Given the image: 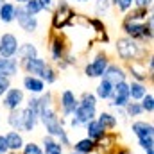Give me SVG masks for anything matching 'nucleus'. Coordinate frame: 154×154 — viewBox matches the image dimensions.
Segmentation results:
<instances>
[{"instance_id": "1", "label": "nucleus", "mask_w": 154, "mask_h": 154, "mask_svg": "<svg viewBox=\"0 0 154 154\" xmlns=\"http://www.w3.org/2000/svg\"><path fill=\"white\" fill-rule=\"evenodd\" d=\"M39 120L43 122V125H45V129H47V134H50V136H57L61 142V145L65 147V145H70V138H68V134H66V131H65V127H63V122L59 120V116L56 113V109L50 106V108H45V109H39Z\"/></svg>"}, {"instance_id": "2", "label": "nucleus", "mask_w": 154, "mask_h": 154, "mask_svg": "<svg viewBox=\"0 0 154 154\" xmlns=\"http://www.w3.org/2000/svg\"><path fill=\"white\" fill-rule=\"evenodd\" d=\"M122 29L125 31L127 38L131 39H152V16L149 14V22L147 23H140V22H124Z\"/></svg>"}, {"instance_id": "3", "label": "nucleus", "mask_w": 154, "mask_h": 154, "mask_svg": "<svg viewBox=\"0 0 154 154\" xmlns=\"http://www.w3.org/2000/svg\"><path fill=\"white\" fill-rule=\"evenodd\" d=\"M116 52L122 59L131 61V59H138V56L142 54L140 45L131 38H120L116 39Z\"/></svg>"}, {"instance_id": "4", "label": "nucleus", "mask_w": 154, "mask_h": 154, "mask_svg": "<svg viewBox=\"0 0 154 154\" xmlns=\"http://www.w3.org/2000/svg\"><path fill=\"white\" fill-rule=\"evenodd\" d=\"M74 16H75V14H74V11L70 9L68 2H66V0H61V2L57 4V11L54 13V18H52L54 29H65V27L72 22Z\"/></svg>"}, {"instance_id": "5", "label": "nucleus", "mask_w": 154, "mask_h": 154, "mask_svg": "<svg viewBox=\"0 0 154 154\" xmlns=\"http://www.w3.org/2000/svg\"><path fill=\"white\" fill-rule=\"evenodd\" d=\"M108 65H109L108 56L100 52V54L95 56V59H93L91 63H88V65L84 66V74H86V77H90V79L102 77L104 72H106V68H108Z\"/></svg>"}, {"instance_id": "6", "label": "nucleus", "mask_w": 154, "mask_h": 154, "mask_svg": "<svg viewBox=\"0 0 154 154\" xmlns=\"http://www.w3.org/2000/svg\"><path fill=\"white\" fill-rule=\"evenodd\" d=\"M14 20L25 32H36L38 31V18L25 13L23 5H14Z\"/></svg>"}, {"instance_id": "7", "label": "nucleus", "mask_w": 154, "mask_h": 154, "mask_svg": "<svg viewBox=\"0 0 154 154\" xmlns=\"http://www.w3.org/2000/svg\"><path fill=\"white\" fill-rule=\"evenodd\" d=\"M97 116V108H91V106H84V104H79L77 109L72 115L70 120V125L72 127H79V125H86L90 120H93Z\"/></svg>"}, {"instance_id": "8", "label": "nucleus", "mask_w": 154, "mask_h": 154, "mask_svg": "<svg viewBox=\"0 0 154 154\" xmlns=\"http://www.w3.org/2000/svg\"><path fill=\"white\" fill-rule=\"evenodd\" d=\"M127 102H131V99H129V84L127 82H118V84H115L109 106H113V108H125Z\"/></svg>"}, {"instance_id": "9", "label": "nucleus", "mask_w": 154, "mask_h": 154, "mask_svg": "<svg viewBox=\"0 0 154 154\" xmlns=\"http://www.w3.org/2000/svg\"><path fill=\"white\" fill-rule=\"evenodd\" d=\"M18 50V38L11 32L0 36V57H14Z\"/></svg>"}, {"instance_id": "10", "label": "nucleus", "mask_w": 154, "mask_h": 154, "mask_svg": "<svg viewBox=\"0 0 154 154\" xmlns=\"http://www.w3.org/2000/svg\"><path fill=\"white\" fill-rule=\"evenodd\" d=\"M23 99H25V95H23V90H22V88H9V90L5 91L4 99H2V106L7 108L9 111H11V109H18V108L22 106Z\"/></svg>"}, {"instance_id": "11", "label": "nucleus", "mask_w": 154, "mask_h": 154, "mask_svg": "<svg viewBox=\"0 0 154 154\" xmlns=\"http://www.w3.org/2000/svg\"><path fill=\"white\" fill-rule=\"evenodd\" d=\"M59 106H61V111H63V115H65V116H72V115H74V111L77 109V106H79V99L74 95V91H70V90H65V91L61 93Z\"/></svg>"}, {"instance_id": "12", "label": "nucleus", "mask_w": 154, "mask_h": 154, "mask_svg": "<svg viewBox=\"0 0 154 154\" xmlns=\"http://www.w3.org/2000/svg\"><path fill=\"white\" fill-rule=\"evenodd\" d=\"M131 131H133V134H134L138 140L154 138V127H152V124H151V122H145V120H136V122H133Z\"/></svg>"}, {"instance_id": "13", "label": "nucleus", "mask_w": 154, "mask_h": 154, "mask_svg": "<svg viewBox=\"0 0 154 154\" xmlns=\"http://www.w3.org/2000/svg\"><path fill=\"white\" fill-rule=\"evenodd\" d=\"M125 77H127V74H125V70L122 66H118V65H108L104 75L100 77V79H106V81H109L115 86L118 82H125Z\"/></svg>"}, {"instance_id": "14", "label": "nucleus", "mask_w": 154, "mask_h": 154, "mask_svg": "<svg viewBox=\"0 0 154 154\" xmlns=\"http://www.w3.org/2000/svg\"><path fill=\"white\" fill-rule=\"evenodd\" d=\"M39 116H38V111L31 109V108H23L22 109V131L25 133H32L36 124H38Z\"/></svg>"}, {"instance_id": "15", "label": "nucleus", "mask_w": 154, "mask_h": 154, "mask_svg": "<svg viewBox=\"0 0 154 154\" xmlns=\"http://www.w3.org/2000/svg\"><path fill=\"white\" fill-rule=\"evenodd\" d=\"M86 133H88L86 138H90L93 142H102L106 138V129L97 122V118H93V120H90L86 124Z\"/></svg>"}, {"instance_id": "16", "label": "nucleus", "mask_w": 154, "mask_h": 154, "mask_svg": "<svg viewBox=\"0 0 154 154\" xmlns=\"http://www.w3.org/2000/svg\"><path fill=\"white\" fill-rule=\"evenodd\" d=\"M22 66L25 68V72H27L29 75H34V77H38V79H39L41 72H43V68L47 66V61H45V59H41V57H32V59L23 61V63H22Z\"/></svg>"}, {"instance_id": "17", "label": "nucleus", "mask_w": 154, "mask_h": 154, "mask_svg": "<svg viewBox=\"0 0 154 154\" xmlns=\"http://www.w3.org/2000/svg\"><path fill=\"white\" fill-rule=\"evenodd\" d=\"M18 74V59L14 57H0V75L14 77Z\"/></svg>"}, {"instance_id": "18", "label": "nucleus", "mask_w": 154, "mask_h": 154, "mask_svg": "<svg viewBox=\"0 0 154 154\" xmlns=\"http://www.w3.org/2000/svg\"><path fill=\"white\" fill-rule=\"evenodd\" d=\"M4 136H5V142H7V147H9L11 152H18V151L25 145L23 136H22L20 131H9V133L4 134Z\"/></svg>"}, {"instance_id": "19", "label": "nucleus", "mask_w": 154, "mask_h": 154, "mask_svg": "<svg viewBox=\"0 0 154 154\" xmlns=\"http://www.w3.org/2000/svg\"><path fill=\"white\" fill-rule=\"evenodd\" d=\"M23 88L27 91H31L32 95H39L45 91V82L34 75H25L23 77Z\"/></svg>"}, {"instance_id": "20", "label": "nucleus", "mask_w": 154, "mask_h": 154, "mask_svg": "<svg viewBox=\"0 0 154 154\" xmlns=\"http://www.w3.org/2000/svg\"><path fill=\"white\" fill-rule=\"evenodd\" d=\"M43 142V154H63V145L54 140V136L45 134L41 138Z\"/></svg>"}, {"instance_id": "21", "label": "nucleus", "mask_w": 154, "mask_h": 154, "mask_svg": "<svg viewBox=\"0 0 154 154\" xmlns=\"http://www.w3.org/2000/svg\"><path fill=\"white\" fill-rule=\"evenodd\" d=\"M16 56H18V59L23 63V61H27V59L38 57V48H36L32 43H23V45H20V47H18Z\"/></svg>"}, {"instance_id": "22", "label": "nucleus", "mask_w": 154, "mask_h": 154, "mask_svg": "<svg viewBox=\"0 0 154 154\" xmlns=\"http://www.w3.org/2000/svg\"><path fill=\"white\" fill-rule=\"evenodd\" d=\"M97 149V142L90 140V138H82L74 143V152L77 154H91Z\"/></svg>"}, {"instance_id": "23", "label": "nucleus", "mask_w": 154, "mask_h": 154, "mask_svg": "<svg viewBox=\"0 0 154 154\" xmlns=\"http://www.w3.org/2000/svg\"><path fill=\"white\" fill-rule=\"evenodd\" d=\"M50 56H52V59L57 61V63L63 61V57H65V43H63L61 38L52 39V43H50Z\"/></svg>"}, {"instance_id": "24", "label": "nucleus", "mask_w": 154, "mask_h": 154, "mask_svg": "<svg viewBox=\"0 0 154 154\" xmlns=\"http://www.w3.org/2000/svg\"><path fill=\"white\" fill-rule=\"evenodd\" d=\"M113 88H115V86H113L109 81L100 79V82H99V86H97V93H95V97H99V99H102V100H109L111 95H113Z\"/></svg>"}, {"instance_id": "25", "label": "nucleus", "mask_w": 154, "mask_h": 154, "mask_svg": "<svg viewBox=\"0 0 154 154\" xmlns=\"http://www.w3.org/2000/svg\"><path fill=\"white\" fill-rule=\"evenodd\" d=\"M0 22L2 23L14 22V4H11V2H2L0 4Z\"/></svg>"}, {"instance_id": "26", "label": "nucleus", "mask_w": 154, "mask_h": 154, "mask_svg": "<svg viewBox=\"0 0 154 154\" xmlns=\"http://www.w3.org/2000/svg\"><path fill=\"white\" fill-rule=\"evenodd\" d=\"M147 93V86L143 82H138V81H133L129 84V99L133 100H142V97Z\"/></svg>"}, {"instance_id": "27", "label": "nucleus", "mask_w": 154, "mask_h": 154, "mask_svg": "<svg viewBox=\"0 0 154 154\" xmlns=\"http://www.w3.org/2000/svg\"><path fill=\"white\" fill-rule=\"evenodd\" d=\"M7 124L13 127V131H22V108L11 109V111H9Z\"/></svg>"}, {"instance_id": "28", "label": "nucleus", "mask_w": 154, "mask_h": 154, "mask_svg": "<svg viewBox=\"0 0 154 154\" xmlns=\"http://www.w3.org/2000/svg\"><path fill=\"white\" fill-rule=\"evenodd\" d=\"M97 122H99L106 131L116 127V116L113 115V113H108V111H102V113L99 115V118H97Z\"/></svg>"}, {"instance_id": "29", "label": "nucleus", "mask_w": 154, "mask_h": 154, "mask_svg": "<svg viewBox=\"0 0 154 154\" xmlns=\"http://www.w3.org/2000/svg\"><path fill=\"white\" fill-rule=\"evenodd\" d=\"M23 9H25V13L31 14V16H38L39 13L43 11V7L39 5L38 0H27V2L23 4Z\"/></svg>"}, {"instance_id": "30", "label": "nucleus", "mask_w": 154, "mask_h": 154, "mask_svg": "<svg viewBox=\"0 0 154 154\" xmlns=\"http://www.w3.org/2000/svg\"><path fill=\"white\" fill-rule=\"evenodd\" d=\"M140 106H142L143 113H149V115H152V111H154V95H152V93H145V95L142 97V102H140Z\"/></svg>"}, {"instance_id": "31", "label": "nucleus", "mask_w": 154, "mask_h": 154, "mask_svg": "<svg viewBox=\"0 0 154 154\" xmlns=\"http://www.w3.org/2000/svg\"><path fill=\"white\" fill-rule=\"evenodd\" d=\"M39 79L43 81V82H47V84H52V82H56V79H57V75H56V70L47 63V66L43 68V72H41V75H39Z\"/></svg>"}, {"instance_id": "32", "label": "nucleus", "mask_w": 154, "mask_h": 154, "mask_svg": "<svg viewBox=\"0 0 154 154\" xmlns=\"http://www.w3.org/2000/svg\"><path fill=\"white\" fill-rule=\"evenodd\" d=\"M143 18H147V9L136 7L133 13H129V14L125 16V20H124V22H140V20H143Z\"/></svg>"}, {"instance_id": "33", "label": "nucleus", "mask_w": 154, "mask_h": 154, "mask_svg": "<svg viewBox=\"0 0 154 154\" xmlns=\"http://www.w3.org/2000/svg\"><path fill=\"white\" fill-rule=\"evenodd\" d=\"M125 109V116H140L143 113V109H142V106H140V102H127V106L124 108Z\"/></svg>"}, {"instance_id": "34", "label": "nucleus", "mask_w": 154, "mask_h": 154, "mask_svg": "<svg viewBox=\"0 0 154 154\" xmlns=\"http://www.w3.org/2000/svg\"><path fill=\"white\" fill-rule=\"evenodd\" d=\"M79 104H84V106L97 108V97H95L93 93H88V91H84V93H82V97H81V100H79Z\"/></svg>"}, {"instance_id": "35", "label": "nucleus", "mask_w": 154, "mask_h": 154, "mask_svg": "<svg viewBox=\"0 0 154 154\" xmlns=\"http://www.w3.org/2000/svg\"><path fill=\"white\" fill-rule=\"evenodd\" d=\"M22 151H23V154H43V149L39 147L38 143H34V142L25 143V145L22 147Z\"/></svg>"}, {"instance_id": "36", "label": "nucleus", "mask_w": 154, "mask_h": 154, "mask_svg": "<svg viewBox=\"0 0 154 154\" xmlns=\"http://www.w3.org/2000/svg\"><path fill=\"white\" fill-rule=\"evenodd\" d=\"M140 147L147 154H154V138H145V140H138Z\"/></svg>"}, {"instance_id": "37", "label": "nucleus", "mask_w": 154, "mask_h": 154, "mask_svg": "<svg viewBox=\"0 0 154 154\" xmlns=\"http://www.w3.org/2000/svg\"><path fill=\"white\" fill-rule=\"evenodd\" d=\"M9 88H11V79H9V77L0 75V97H4L5 91H7Z\"/></svg>"}, {"instance_id": "38", "label": "nucleus", "mask_w": 154, "mask_h": 154, "mask_svg": "<svg viewBox=\"0 0 154 154\" xmlns=\"http://www.w3.org/2000/svg\"><path fill=\"white\" fill-rule=\"evenodd\" d=\"M109 0H97V5H95V9H97V14H102V13H106L108 9H109Z\"/></svg>"}, {"instance_id": "39", "label": "nucleus", "mask_w": 154, "mask_h": 154, "mask_svg": "<svg viewBox=\"0 0 154 154\" xmlns=\"http://www.w3.org/2000/svg\"><path fill=\"white\" fill-rule=\"evenodd\" d=\"M133 2H134V0H116V7H118L120 11H129V9L133 7Z\"/></svg>"}, {"instance_id": "40", "label": "nucleus", "mask_w": 154, "mask_h": 154, "mask_svg": "<svg viewBox=\"0 0 154 154\" xmlns=\"http://www.w3.org/2000/svg\"><path fill=\"white\" fill-rule=\"evenodd\" d=\"M9 152V147H7V142H5V136L0 134V154H7Z\"/></svg>"}, {"instance_id": "41", "label": "nucleus", "mask_w": 154, "mask_h": 154, "mask_svg": "<svg viewBox=\"0 0 154 154\" xmlns=\"http://www.w3.org/2000/svg\"><path fill=\"white\" fill-rule=\"evenodd\" d=\"M133 4H136V7H142V9H147V7H151V4H152V0H134Z\"/></svg>"}, {"instance_id": "42", "label": "nucleus", "mask_w": 154, "mask_h": 154, "mask_svg": "<svg viewBox=\"0 0 154 154\" xmlns=\"http://www.w3.org/2000/svg\"><path fill=\"white\" fill-rule=\"evenodd\" d=\"M39 5L43 7V9H50L52 7V4H54V0H38Z\"/></svg>"}, {"instance_id": "43", "label": "nucleus", "mask_w": 154, "mask_h": 154, "mask_svg": "<svg viewBox=\"0 0 154 154\" xmlns=\"http://www.w3.org/2000/svg\"><path fill=\"white\" fill-rule=\"evenodd\" d=\"M16 2H18V5H23V4H25L27 0H16Z\"/></svg>"}, {"instance_id": "44", "label": "nucleus", "mask_w": 154, "mask_h": 154, "mask_svg": "<svg viewBox=\"0 0 154 154\" xmlns=\"http://www.w3.org/2000/svg\"><path fill=\"white\" fill-rule=\"evenodd\" d=\"M75 2H82L84 4V2H90V0H75Z\"/></svg>"}, {"instance_id": "45", "label": "nucleus", "mask_w": 154, "mask_h": 154, "mask_svg": "<svg viewBox=\"0 0 154 154\" xmlns=\"http://www.w3.org/2000/svg\"><path fill=\"white\" fill-rule=\"evenodd\" d=\"M7 154H18V152H11V151H9V152H7Z\"/></svg>"}, {"instance_id": "46", "label": "nucleus", "mask_w": 154, "mask_h": 154, "mask_svg": "<svg viewBox=\"0 0 154 154\" xmlns=\"http://www.w3.org/2000/svg\"><path fill=\"white\" fill-rule=\"evenodd\" d=\"M127 154H134V152H127Z\"/></svg>"}, {"instance_id": "47", "label": "nucleus", "mask_w": 154, "mask_h": 154, "mask_svg": "<svg viewBox=\"0 0 154 154\" xmlns=\"http://www.w3.org/2000/svg\"><path fill=\"white\" fill-rule=\"evenodd\" d=\"M72 154H77V152H72Z\"/></svg>"}, {"instance_id": "48", "label": "nucleus", "mask_w": 154, "mask_h": 154, "mask_svg": "<svg viewBox=\"0 0 154 154\" xmlns=\"http://www.w3.org/2000/svg\"><path fill=\"white\" fill-rule=\"evenodd\" d=\"M0 4H2V2H0Z\"/></svg>"}]
</instances>
